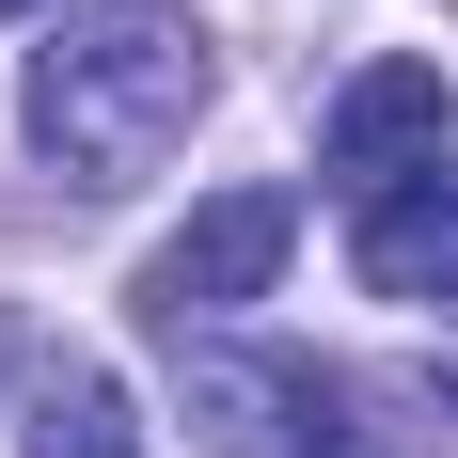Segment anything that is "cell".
<instances>
[{
  "label": "cell",
  "mask_w": 458,
  "mask_h": 458,
  "mask_svg": "<svg viewBox=\"0 0 458 458\" xmlns=\"http://www.w3.org/2000/svg\"><path fill=\"white\" fill-rule=\"evenodd\" d=\"M206 95H222V64H206V32H190L174 0H111V16H80L64 47H32V142L80 190L158 174Z\"/></svg>",
  "instance_id": "cell-1"
},
{
  "label": "cell",
  "mask_w": 458,
  "mask_h": 458,
  "mask_svg": "<svg viewBox=\"0 0 458 458\" xmlns=\"http://www.w3.org/2000/svg\"><path fill=\"white\" fill-rule=\"evenodd\" d=\"M16 458H142V411L111 364H32V427H16Z\"/></svg>",
  "instance_id": "cell-5"
},
{
  "label": "cell",
  "mask_w": 458,
  "mask_h": 458,
  "mask_svg": "<svg viewBox=\"0 0 458 458\" xmlns=\"http://www.w3.org/2000/svg\"><path fill=\"white\" fill-rule=\"evenodd\" d=\"M0 16H32V0H0Z\"/></svg>",
  "instance_id": "cell-8"
},
{
  "label": "cell",
  "mask_w": 458,
  "mask_h": 458,
  "mask_svg": "<svg viewBox=\"0 0 458 458\" xmlns=\"http://www.w3.org/2000/svg\"><path fill=\"white\" fill-rule=\"evenodd\" d=\"M427 395H443V411H458V364H443V379H427Z\"/></svg>",
  "instance_id": "cell-7"
},
{
  "label": "cell",
  "mask_w": 458,
  "mask_h": 458,
  "mask_svg": "<svg viewBox=\"0 0 458 458\" xmlns=\"http://www.w3.org/2000/svg\"><path fill=\"white\" fill-rule=\"evenodd\" d=\"M348 269H364L379 301H411V317H458V158H427V174L364 190V222H348Z\"/></svg>",
  "instance_id": "cell-3"
},
{
  "label": "cell",
  "mask_w": 458,
  "mask_h": 458,
  "mask_svg": "<svg viewBox=\"0 0 458 458\" xmlns=\"http://www.w3.org/2000/svg\"><path fill=\"white\" fill-rule=\"evenodd\" d=\"M16 348H32V332H16V317H0V379H16Z\"/></svg>",
  "instance_id": "cell-6"
},
{
  "label": "cell",
  "mask_w": 458,
  "mask_h": 458,
  "mask_svg": "<svg viewBox=\"0 0 458 458\" xmlns=\"http://www.w3.org/2000/svg\"><path fill=\"white\" fill-rule=\"evenodd\" d=\"M317 158H332L348 190H395V174H427V158H443V64H364V80L332 95Z\"/></svg>",
  "instance_id": "cell-4"
},
{
  "label": "cell",
  "mask_w": 458,
  "mask_h": 458,
  "mask_svg": "<svg viewBox=\"0 0 458 458\" xmlns=\"http://www.w3.org/2000/svg\"><path fill=\"white\" fill-rule=\"evenodd\" d=\"M284 253H301V206H284V190H206V206L142 253V317L190 348V332H222L237 301H269Z\"/></svg>",
  "instance_id": "cell-2"
}]
</instances>
